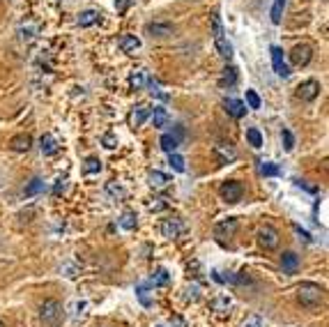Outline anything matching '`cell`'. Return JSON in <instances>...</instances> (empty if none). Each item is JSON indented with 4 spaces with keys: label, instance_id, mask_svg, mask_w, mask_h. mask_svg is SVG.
I'll return each mask as SVG.
<instances>
[{
    "label": "cell",
    "instance_id": "cell-1",
    "mask_svg": "<svg viewBox=\"0 0 329 327\" xmlns=\"http://www.w3.org/2000/svg\"><path fill=\"white\" fill-rule=\"evenodd\" d=\"M324 297V288L313 281H304L297 286V300L302 306H318Z\"/></svg>",
    "mask_w": 329,
    "mask_h": 327
},
{
    "label": "cell",
    "instance_id": "cell-2",
    "mask_svg": "<svg viewBox=\"0 0 329 327\" xmlns=\"http://www.w3.org/2000/svg\"><path fill=\"white\" fill-rule=\"evenodd\" d=\"M39 318H42L46 325H58L60 318H62V306L58 300H46L39 306Z\"/></svg>",
    "mask_w": 329,
    "mask_h": 327
},
{
    "label": "cell",
    "instance_id": "cell-3",
    "mask_svg": "<svg viewBox=\"0 0 329 327\" xmlns=\"http://www.w3.org/2000/svg\"><path fill=\"white\" fill-rule=\"evenodd\" d=\"M237 219L235 217H228L223 219V221H219V224L214 226V237L219 242H228L230 237H235V233H237Z\"/></svg>",
    "mask_w": 329,
    "mask_h": 327
},
{
    "label": "cell",
    "instance_id": "cell-4",
    "mask_svg": "<svg viewBox=\"0 0 329 327\" xmlns=\"http://www.w3.org/2000/svg\"><path fill=\"white\" fill-rule=\"evenodd\" d=\"M184 221L182 219H178V217H173V219H166L161 224V235L166 237V240H178V237H182V233H184Z\"/></svg>",
    "mask_w": 329,
    "mask_h": 327
},
{
    "label": "cell",
    "instance_id": "cell-5",
    "mask_svg": "<svg viewBox=\"0 0 329 327\" xmlns=\"http://www.w3.org/2000/svg\"><path fill=\"white\" fill-rule=\"evenodd\" d=\"M313 58V49L308 44H297L295 49L290 51V62L295 67H306Z\"/></svg>",
    "mask_w": 329,
    "mask_h": 327
},
{
    "label": "cell",
    "instance_id": "cell-6",
    "mask_svg": "<svg viewBox=\"0 0 329 327\" xmlns=\"http://www.w3.org/2000/svg\"><path fill=\"white\" fill-rule=\"evenodd\" d=\"M242 194H244V187L235 180H228L221 185V198L226 203H237L242 198Z\"/></svg>",
    "mask_w": 329,
    "mask_h": 327
},
{
    "label": "cell",
    "instance_id": "cell-7",
    "mask_svg": "<svg viewBox=\"0 0 329 327\" xmlns=\"http://www.w3.org/2000/svg\"><path fill=\"white\" fill-rule=\"evenodd\" d=\"M214 154L219 159H221L223 164H230L237 159V150H235V145H232L230 141H219L214 145Z\"/></svg>",
    "mask_w": 329,
    "mask_h": 327
},
{
    "label": "cell",
    "instance_id": "cell-8",
    "mask_svg": "<svg viewBox=\"0 0 329 327\" xmlns=\"http://www.w3.org/2000/svg\"><path fill=\"white\" fill-rule=\"evenodd\" d=\"M272 65H274V71L279 74L281 78H288L290 76V67L286 65V60H283V51L279 49V46H272Z\"/></svg>",
    "mask_w": 329,
    "mask_h": 327
},
{
    "label": "cell",
    "instance_id": "cell-9",
    "mask_svg": "<svg viewBox=\"0 0 329 327\" xmlns=\"http://www.w3.org/2000/svg\"><path fill=\"white\" fill-rule=\"evenodd\" d=\"M258 242L265 249H276V244H279V230L272 228V226H263L258 233Z\"/></svg>",
    "mask_w": 329,
    "mask_h": 327
},
{
    "label": "cell",
    "instance_id": "cell-10",
    "mask_svg": "<svg viewBox=\"0 0 329 327\" xmlns=\"http://www.w3.org/2000/svg\"><path fill=\"white\" fill-rule=\"evenodd\" d=\"M320 95V83L318 81H304L302 86L297 88V97L304 102H313Z\"/></svg>",
    "mask_w": 329,
    "mask_h": 327
},
{
    "label": "cell",
    "instance_id": "cell-11",
    "mask_svg": "<svg viewBox=\"0 0 329 327\" xmlns=\"http://www.w3.org/2000/svg\"><path fill=\"white\" fill-rule=\"evenodd\" d=\"M281 267H283L286 274H297V270H299V256H297L295 251H286L281 256Z\"/></svg>",
    "mask_w": 329,
    "mask_h": 327
},
{
    "label": "cell",
    "instance_id": "cell-12",
    "mask_svg": "<svg viewBox=\"0 0 329 327\" xmlns=\"http://www.w3.org/2000/svg\"><path fill=\"white\" fill-rule=\"evenodd\" d=\"M223 109H226L232 118H244V115H246V104L239 102V99H232V97L223 99Z\"/></svg>",
    "mask_w": 329,
    "mask_h": 327
},
{
    "label": "cell",
    "instance_id": "cell-13",
    "mask_svg": "<svg viewBox=\"0 0 329 327\" xmlns=\"http://www.w3.org/2000/svg\"><path fill=\"white\" fill-rule=\"evenodd\" d=\"M10 147L14 152H28L33 147V136L30 134H19V136H14L10 141Z\"/></svg>",
    "mask_w": 329,
    "mask_h": 327
},
{
    "label": "cell",
    "instance_id": "cell-14",
    "mask_svg": "<svg viewBox=\"0 0 329 327\" xmlns=\"http://www.w3.org/2000/svg\"><path fill=\"white\" fill-rule=\"evenodd\" d=\"M145 33L152 37H171L173 35V26L171 23H147Z\"/></svg>",
    "mask_w": 329,
    "mask_h": 327
},
{
    "label": "cell",
    "instance_id": "cell-15",
    "mask_svg": "<svg viewBox=\"0 0 329 327\" xmlns=\"http://www.w3.org/2000/svg\"><path fill=\"white\" fill-rule=\"evenodd\" d=\"M118 44H120V51H122V53H136V51L140 49V39L136 37V35H122Z\"/></svg>",
    "mask_w": 329,
    "mask_h": 327
},
{
    "label": "cell",
    "instance_id": "cell-16",
    "mask_svg": "<svg viewBox=\"0 0 329 327\" xmlns=\"http://www.w3.org/2000/svg\"><path fill=\"white\" fill-rule=\"evenodd\" d=\"M147 115H150V109H147V106H136V109L131 111V115H129V125L136 129V127H140L147 120Z\"/></svg>",
    "mask_w": 329,
    "mask_h": 327
},
{
    "label": "cell",
    "instance_id": "cell-17",
    "mask_svg": "<svg viewBox=\"0 0 329 327\" xmlns=\"http://www.w3.org/2000/svg\"><path fill=\"white\" fill-rule=\"evenodd\" d=\"M42 152L46 154V157H51V154H55L60 150V143H58V138L55 136H51V134H44L42 136Z\"/></svg>",
    "mask_w": 329,
    "mask_h": 327
},
{
    "label": "cell",
    "instance_id": "cell-18",
    "mask_svg": "<svg viewBox=\"0 0 329 327\" xmlns=\"http://www.w3.org/2000/svg\"><path fill=\"white\" fill-rule=\"evenodd\" d=\"M147 180H150L152 187H156V189H161V187H166L168 182H171V178H168L166 173H161V171H150V175H147Z\"/></svg>",
    "mask_w": 329,
    "mask_h": 327
},
{
    "label": "cell",
    "instance_id": "cell-19",
    "mask_svg": "<svg viewBox=\"0 0 329 327\" xmlns=\"http://www.w3.org/2000/svg\"><path fill=\"white\" fill-rule=\"evenodd\" d=\"M136 297L143 306H152V295H150V286L147 284H138L136 286Z\"/></svg>",
    "mask_w": 329,
    "mask_h": 327
},
{
    "label": "cell",
    "instance_id": "cell-20",
    "mask_svg": "<svg viewBox=\"0 0 329 327\" xmlns=\"http://www.w3.org/2000/svg\"><path fill=\"white\" fill-rule=\"evenodd\" d=\"M286 3L288 0H274V5H272V12H270V19L274 26L281 23V17H283V10H286Z\"/></svg>",
    "mask_w": 329,
    "mask_h": 327
},
{
    "label": "cell",
    "instance_id": "cell-21",
    "mask_svg": "<svg viewBox=\"0 0 329 327\" xmlns=\"http://www.w3.org/2000/svg\"><path fill=\"white\" fill-rule=\"evenodd\" d=\"M97 21H99V12H95V10H86V12H81V17H78L81 28H88V26H92V23H97Z\"/></svg>",
    "mask_w": 329,
    "mask_h": 327
},
{
    "label": "cell",
    "instance_id": "cell-22",
    "mask_svg": "<svg viewBox=\"0 0 329 327\" xmlns=\"http://www.w3.org/2000/svg\"><path fill=\"white\" fill-rule=\"evenodd\" d=\"M159 143H161V150H163V152H168V154L175 152V147L180 145V141L173 136V134H163L161 141H159Z\"/></svg>",
    "mask_w": 329,
    "mask_h": 327
},
{
    "label": "cell",
    "instance_id": "cell-23",
    "mask_svg": "<svg viewBox=\"0 0 329 327\" xmlns=\"http://www.w3.org/2000/svg\"><path fill=\"white\" fill-rule=\"evenodd\" d=\"M166 122H168V113H166V109L156 106V109L152 111V125H154V127H163Z\"/></svg>",
    "mask_w": 329,
    "mask_h": 327
},
{
    "label": "cell",
    "instance_id": "cell-24",
    "mask_svg": "<svg viewBox=\"0 0 329 327\" xmlns=\"http://www.w3.org/2000/svg\"><path fill=\"white\" fill-rule=\"evenodd\" d=\"M216 49H219V55H221L223 60H230V58H232V46L226 42V37L216 39Z\"/></svg>",
    "mask_w": 329,
    "mask_h": 327
},
{
    "label": "cell",
    "instance_id": "cell-25",
    "mask_svg": "<svg viewBox=\"0 0 329 327\" xmlns=\"http://www.w3.org/2000/svg\"><path fill=\"white\" fill-rule=\"evenodd\" d=\"M237 83V69L235 67H226L221 76V86H235Z\"/></svg>",
    "mask_w": 329,
    "mask_h": 327
},
{
    "label": "cell",
    "instance_id": "cell-26",
    "mask_svg": "<svg viewBox=\"0 0 329 327\" xmlns=\"http://www.w3.org/2000/svg\"><path fill=\"white\" fill-rule=\"evenodd\" d=\"M212 306H214V311H219V313H226V311L232 306V300L228 297V295H221V297H216Z\"/></svg>",
    "mask_w": 329,
    "mask_h": 327
},
{
    "label": "cell",
    "instance_id": "cell-27",
    "mask_svg": "<svg viewBox=\"0 0 329 327\" xmlns=\"http://www.w3.org/2000/svg\"><path fill=\"white\" fill-rule=\"evenodd\" d=\"M106 191L111 194V196L115 198V201H122L124 196H127V191L122 189V187L118 185V182H106Z\"/></svg>",
    "mask_w": 329,
    "mask_h": 327
},
{
    "label": "cell",
    "instance_id": "cell-28",
    "mask_svg": "<svg viewBox=\"0 0 329 327\" xmlns=\"http://www.w3.org/2000/svg\"><path fill=\"white\" fill-rule=\"evenodd\" d=\"M246 141H249V145L260 147L263 145V134H260L256 127H251V129H246Z\"/></svg>",
    "mask_w": 329,
    "mask_h": 327
},
{
    "label": "cell",
    "instance_id": "cell-29",
    "mask_svg": "<svg viewBox=\"0 0 329 327\" xmlns=\"http://www.w3.org/2000/svg\"><path fill=\"white\" fill-rule=\"evenodd\" d=\"M147 90H150V95L152 97H159V99H168V93H163L161 90V86L154 81V78H150L147 81Z\"/></svg>",
    "mask_w": 329,
    "mask_h": 327
},
{
    "label": "cell",
    "instance_id": "cell-30",
    "mask_svg": "<svg viewBox=\"0 0 329 327\" xmlns=\"http://www.w3.org/2000/svg\"><path fill=\"white\" fill-rule=\"evenodd\" d=\"M258 171H260V175H279L281 173V169L276 166V164H272V161H260Z\"/></svg>",
    "mask_w": 329,
    "mask_h": 327
},
{
    "label": "cell",
    "instance_id": "cell-31",
    "mask_svg": "<svg viewBox=\"0 0 329 327\" xmlns=\"http://www.w3.org/2000/svg\"><path fill=\"white\" fill-rule=\"evenodd\" d=\"M168 279H171V277H168V272L163 270V267H159V270L152 274V286H166Z\"/></svg>",
    "mask_w": 329,
    "mask_h": 327
},
{
    "label": "cell",
    "instance_id": "cell-32",
    "mask_svg": "<svg viewBox=\"0 0 329 327\" xmlns=\"http://www.w3.org/2000/svg\"><path fill=\"white\" fill-rule=\"evenodd\" d=\"M120 226L127 230H134L136 228V214L134 212H124L122 217H120Z\"/></svg>",
    "mask_w": 329,
    "mask_h": 327
},
{
    "label": "cell",
    "instance_id": "cell-33",
    "mask_svg": "<svg viewBox=\"0 0 329 327\" xmlns=\"http://www.w3.org/2000/svg\"><path fill=\"white\" fill-rule=\"evenodd\" d=\"M129 83H131V88H134V90H140V88H143V83H145V71H143V69L134 71V74H131V78H129Z\"/></svg>",
    "mask_w": 329,
    "mask_h": 327
},
{
    "label": "cell",
    "instance_id": "cell-34",
    "mask_svg": "<svg viewBox=\"0 0 329 327\" xmlns=\"http://www.w3.org/2000/svg\"><path fill=\"white\" fill-rule=\"evenodd\" d=\"M168 164H171V169L178 171V173H184V159L180 157V154L171 152V157H168Z\"/></svg>",
    "mask_w": 329,
    "mask_h": 327
},
{
    "label": "cell",
    "instance_id": "cell-35",
    "mask_svg": "<svg viewBox=\"0 0 329 327\" xmlns=\"http://www.w3.org/2000/svg\"><path fill=\"white\" fill-rule=\"evenodd\" d=\"M39 191H44V182L39 180V178H35V180H30V185L26 187V196H35Z\"/></svg>",
    "mask_w": 329,
    "mask_h": 327
},
{
    "label": "cell",
    "instance_id": "cell-36",
    "mask_svg": "<svg viewBox=\"0 0 329 327\" xmlns=\"http://www.w3.org/2000/svg\"><path fill=\"white\" fill-rule=\"evenodd\" d=\"M83 169H86V173H99V171H102V161H99L97 157H88Z\"/></svg>",
    "mask_w": 329,
    "mask_h": 327
},
{
    "label": "cell",
    "instance_id": "cell-37",
    "mask_svg": "<svg viewBox=\"0 0 329 327\" xmlns=\"http://www.w3.org/2000/svg\"><path fill=\"white\" fill-rule=\"evenodd\" d=\"M281 136H283V147H286V152H292V147H295V136H292V131L283 129L281 131Z\"/></svg>",
    "mask_w": 329,
    "mask_h": 327
},
{
    "label": "cell",
    "instance_id": "cell-38",
    "mask_svg": "<svg viewBox=\"0 0 329 327\" xmlns=\"http://www.w3.org/2000/svg\"><path fill=\"white\" fill-rule=\"evenodd\" d=\"M212 28H214V42L216 39H221L223 37V23H221V17H219V14L212 17Z\"/></svg>",
    "mask_w": 329,
    "mask_h": 327
},
{
    "label": "cell",
    "instance_id": "cell-39",
    "mask_svg": "<svg viewBox=\"0 0 329 327\" xmlns=\"http://www.w3.org/2000/svg\"><path fill=\"white\" fill-rule=\"evenodd\" d=\"M246 104L249 109H260V97L256 90H246Z\"/></svg>",
    "mask_w": 329,
    "mask_h": 327
},
{
    "label": "cell",
    "instance_id": "cell-40",
    "mask_svg": "<svg viewBox=\"0 0 329 327\" xmlns=\"http://www.w3.org/2000/svg\"><path fill=\"white\" fill-rule=\"evenodd\" d=\"M242 327H265V320L260 316H249L246 320L242 322Z\"/></svg>",
    "mask_w": 329,
    "mask_h": 327
},
{
    "label": "cell",
    "instance_id": "cell-41",
    "mask_svg": "<svg viewBox=\"0 0 329 327\" xmlns=\"http://www.w3.org/2000/svg\"><path fill=\"white\" fill-rule=\"evenodd\" d=\"M102 141H104V145H106L108 150H113V147H118V138H115L113 134H106V136H104Z\"/></svg>",
    "mask_w": 329,
    "mask_h": 327
},
{
    "label": "cell",
    "instance_id": "cell-42",
    "mask_svg": "<svg viewBox=\"0 0 329 327\" xmlns=\"http://www.w3.org/2000/svg\"><path fill=\"white\" fill-rule=\"evenodd\" d=\"M131 5V0H115V10L122 14V12H127V7Z\"/></svg>",
    "mask_w": 329,
    "mask_h": 327
},
{
    "label": "cell",
    "instance_id": "cell-43",
    "mask_svg": "<svg viewBox=\"0 0 329 327\" xmlns=\"http://www.w3.org/2000/svg\"><path fill=\"white\" fill-rule=\"evenodd\" d=\"M67 189V180L62 178V180H58V185H55V189H53V194H62V191Z\"/></svg>",
    "mask_w": 329,
    "mask_h": 327
},
{
    "label": "cell",
    "instance_id": "cell-44",
    "mask_svg": "<svg viewBox=\"0 0 329 327\" xmlns=\"http://www.w3.org/2000/svg\"><path fill=\"white\" fill-rule=\"evenodd\" d=\"M152 210H154V212H159V210H163V207H166V203H163V198H156V203L152 201Z\"/></svg>",
    "mask_w": 329,
    "mask_h": 327
},
{
    "label": "cell",
    "instance_id": "cell-45",
    "mask_svg": "<svg viewBox=\"0 0 329 327\" xmlns=\"http://www.w3.org/2000/svg\"><path fill=\"white\" fill-rule=\"evenodd\" d=\"M196 297H198V288L189 286V288H187V300H196Z\"/></svg>",
    "mask_w": 329,
    "mask_h": 327
},
{
    "label": "cell",
    "instance_id": "cell-46",
    "mask_svg": "<svg viewBox=\"0 0 329 327\" xmlns=\"http://www.w3.org/2000/svg\"><path fill=\"white\" fill-rule=\"evenodd\" d=\"M171 322H173L175 327H184V320H182V318H173V320H171Z\"/></svg>",
    "mask_w": 329,
    "mask_h": 327
},
{
    "label": "cell",
    "instance_id": "cell-47",
    "mask_svg": "<svg viewBox=\"0 0 329 327\" xmlns=\"http://www.w3.org/2000/svg\"><path fill=\"white\" fill-rule=\"evenodd\" d=\"M0 327H5V325H3V322H0Z\"/></svg>",
    "mask_w": 329,
    "mask_h": 327
}]
</instances>
